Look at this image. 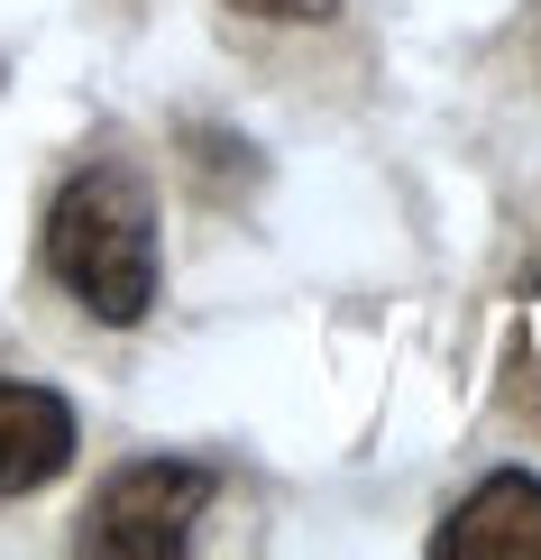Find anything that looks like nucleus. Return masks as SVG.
I'll use <instances>...</instances> for the list:
<instances>
[{
  "label": "nucleus",
  "mask_w": 541,
  "mask_h": 560,
  "mask_svg": "<svg viewBox=\"0 0 541 560\" xmlns=\"http://www.w3.org/2000/svg\"><path fill=\"white\" fill-rule=\"evenodd\" d=\"M46 276L83 303L92 322L129 331L156 313L166 285V248H156V184L129 156H92L56 184L46 202Z\"/></svg>",
  "instance_id": "1"
},
{
  "label": "nucleus",
  "mask_w": 541,
  "mask_h": 560,
  "mask_svg": "<svg viewBox=\"0 0 541 560\" xmlns=\"http://www.w3.org/2000/svg\"><path fill=\"white\" fill-rule=\"evenodd\" d=\"M230 10H248V19H331L340 0H230Z\"/></svg>",
  "instance_id": "5"
},
{
  "label": "nucleus",
  "mask_w": 541,
  "mask_h": 560,
  "mask_svg": "<svg viewBox=\"0 0 541 560\" xmlns=\"http://www.w3.org/2000/svg\"><path fill=\"white\" fill-rule=\"evenodd\" d=\"M64 469H74V405L56 386L0 377V505L56 487Z\"/></svg>",
  "instance_id": "3"
},
{
  "label": "nucleus",
  "mask_w": 541,
  "mask_h": 560,
  "mask_svg": "<svg viewBox=\"0 0 541 560\" xmlns=\"http://www.w3.org/2000/svg\"><path fill=\"white\" fill-rule=\"evenodd\" d=\"M221 478L211 459H129L92 487L83 524H74V551L92 560H175L193 551V524L211 515Z\"/></svg>",
  "instance_id": "2"
},
{
  "label": "nucleus",
  "mask_w": 541,
  "mask_h": 560,
  "mask_svg": "<svg viewBox=\"0 0 541 560\" xmlns=\"http://www.w3.org/2000/svg\"><path fill=\"white\" fill-rule=\"evenodd\" d=\"M432 560H541V478L505 469V478L468 487L450 505V524L432 533Z\"/></svg>",
  "instance_id": "4"
}]
</instances>
